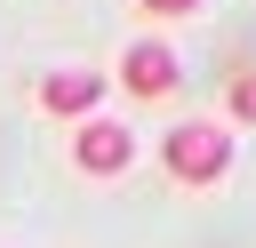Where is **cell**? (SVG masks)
I'll use <instances>...</instances> for the list:
<instances>
[{
    "label": "cell",
    "instance_id": "cell-3",
    "mask_svg": "<svg viewBox=\"0 0 256 248\" xmlns=\"http://www.w3.org/2000/svg\"><path fill=\"white\" fill-rule=\"evenodd\" d=\"M128 160H136V128H120V120H80V128H72V168H80V176L104 184V176H120Z\"/></svg>",
    "mask_w": 256,
    "mask_h": 248
},
{
    "label": "cell",
    "instance_id": "cell-5",
    "mask_svg": "<svg viewBox=\"0 0 256 248\" xmlns=\"http://www.w3.org/2000/svg\"><path fill=\"white\" fill-rule=\"evenodd\" d=\"M232 120L256 128V64H240V72L224 80V128H232Z\"/></svg>",
    "mask_w": 256,
    "mask_h": 248
},
{
    "label": "cell",
    "instance_id": "cell-4",
    "mask_svg": "<svg viewBox=\"0 0 256 248\" xmlns=\"http://www.w3.org/2000/svg\"><path fill=\"white\" fill-rule=\"evenodd\" d=\"M112 96V80L104 72H88V64H72V72H48L40 80V112L48 120H96V104Z\"/></svg>",
    "mask_w": 256,
    "mask_h": 248
},
{
    "label": "cell",
    "instance_id": "cell-6",
    "mask_svg": "<svg viewBox=\"0 0 256 248\" xmlns=\"http://www.w3.org/2000/svg\"><path fill=\"white\" fill-rule=\"evenodd\" d=\"M136 8H144V16H160V24H168V16H200V0H136Z\"/></svg>",
    "mask_w": 256,
    "mask_h": 248
},
{
    "label": "cell",
    "instance_id": "cell-1",
    "mask_svg": "<svg viewBox=\"0 0 256 248\" xmlns=\"http://www.w3.org/2000/svg\"><path fill=\"white\" fill-rule=\"evenodd\" d=\"M160 168H168V184H184V192H216V184L232 176V128H224V120H176V128L160 136Z\"/></svg>",
    "mask_w": 256,
    "mask_h": 248
},
{
    "label": "cell",
    "instance_id": "cell-2",
    "mask_svg": "<svg viewBox=\"0 0 256 248\" xmlns=\"http://www.w3.org/2000/svg\"><path fill=\"white\" fill-rule=\"evenodd\" d=\"M112 88L128 96V104H168L176 88H184V64H176V48L168 40H128L120 48V64H112Z\"/></svg>",
    "mask_w": 256,
    "mask_h": 248
}]
</instances>
